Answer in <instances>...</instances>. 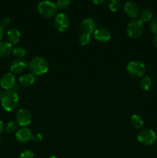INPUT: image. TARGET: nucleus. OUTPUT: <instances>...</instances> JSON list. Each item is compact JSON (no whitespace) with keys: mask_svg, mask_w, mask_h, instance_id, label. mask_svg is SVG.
<instances>
[{"mask_svg":"<svg viewBox=\"0 0 157 158\" xmlns=\"http://www.w3.org/2000/svg\"><path fill=\"white\" fill-rule=\"evenodd\" d=\"M121 2L119 0H109V8L112 12H117L120 9Z\"/></svg>","mask_w":157,"mask_h":158,"instance_id":"23","label":"nucleus"},{"mask_svg":"<svg viewBox=\"0 0 157 158\" xmlns=\"http://www.w3.org/2000/svg\"><path fill=\"white\" fill-rule=\"evenodd\" d=\"M70 20L66 13L60 12L55 16V26L60 32H64L69 29Z\"/></svg>","mask_w":157,"mask_h":158,"instance_id":"7","label":"nucleus"},{"mask_svg":"<svg viewBox=\"0 0 157 158\" xmlns=\"http://www.w3.org/2000/svg\"><path fill=\"white\" fill-rule=\"evenodd\" d=\"M35 82V77L32 73H25L19 77V83L22 86L28 87Z\"/></svg>","mask_w":157,"mask_h":158,"instance_id":"17","label":"nucleus"},{"mask_svg":"<svg viewBox=\"0 0 157 158\" xmlns=\"http://www.w3.org/2000/svg\"><path fill=\"white\" fill-rule=\"evenodd\" d=\"M126 32L130 38H140L144 32V24L139 19H132L128 24Z\"/></svg>","mask_w":157,"mask_h":158,"instance_id":"4","label":"nucleus"},{"mask_svg":"<svg viewBox=\"0 0 157 158\" xmlns=\"http://www.w3.org/2000/svg\"><path fill=\"white\" fill-rule=\"evenodd\" d=\"M10 24V19L7 17H5V18H2L1 20H0V26L3 29L7 28L8 26Z\"/></svg>","mask_w":157,"mask_h":158,"instance_id":"28","label":"nucleus"},{"mask_svg":"<svg viewBox=\"0 0 157 158\" xmlns=\"http://www.w3.org/2000/svg\"><path fill=\"white\" fill-rule=\"evenodd\" d=\"M3 35H4V31H3L2 28L0 26V41H1V40L2 39Z\"/></svg>","mask_w":157,"mask_h":158,"instance_id":"32","label":"nucleus"},{"mask_svg":"<svg viewBox=\"0 0 157 158\" xmlns=\"http://www.w3.org/2000/svg\"><path fill=\"white\" fill-rule=\"evenodd\" d=\"M28 67V64L24 59H15L10 63V71L13 74L22 73Z\"/></svg>","mask_w":157,"mask_h":158,"instance_id":"10","label":"nucleus"},{"mask_svg":"<svg viewBox=\"0 0 157 158\" xmlns=\"http://www.w3.org/2000/svg\"><path fill=\"white\" fill-rule=\"evenodd\" d=\"M26 52L25 49L21 46H15L12 49V54L14 56L16 57V59H22L26 56Z\"/></svg>","mask_w":157,"mask_h":158,"instance_id":"21","label":"nucleus"},{"mask_svg":"<svg viewBox=\"0 0 157 158\" xmlns=\"http://www.w3.org/2000/svg\"><path fill=\"white\" fill-rule=\"evenodd\" d=\"M2 91L1 88H0V100H1V97H2Z\"/></svg>","mask_w":157,"mask_h":158,"instance_id":"34","label":"nucleus"},{"mask_svg":"<svg viewBox=\"0 0 157 158\" xmlns=\"http://www.w3.org/2000/svg\"><path fill=\"white\" fill-rule=\"evenodd\" d=\"M15 119L18 125L22 127H26V126L30 124L32 117L29 110L26 109H20L17 111Z\"/></svg>","mask_w":157,"mask_h":158,"instance_id":"9","label":"nucleus"},{"mask_svg":"<svg viewBox=\"0 0 157 158\" xmlns=\"http://www.w3.org/2000/svg\"><path fill=\"white\" fill-rule=\"evenodd\" d=\"M91 40V34L86 33V32H82L78 37V42L82 46H86L89 43Z\"/></svg>","mask_w":157,"mask_h":158,"instance_id":"22","label":"nucleus"},{"mask_svg":"<svg viewBox=\"0 0 157 158\" xmlns=\"http://www.w3.org/2000/svg\"><path fill=\"white\" fill-rule=\"evenodd\" d=\"M20 158H34V154L29 150H25L20 154Z\"/></svg>","mask_w":157,"mask_h":158,"instance_id":"27","label":"nucleus"},{"mask_svg":"<svg viewBox=\"0 0 157 158\" xmlns=\"http://www.w3.org/2000/svg\"><path fill=\"white\" fill-rule=\"evenodd\" d=\"M139 20H141L143 23L150 22L153 18V13L152 11L149 9H144L142 10L139 13Z\"/></svg>","mask_w":157,"mask_h":158,"instance_id":"19","label":"nucleus"},{"mask_svg":"<svg viewBox=\"0 0 157 158\" xmlns=\"http://www.w3.org/2000/svg\"><path fill=\"white\" fill-rule=\"evenodd\" d=\"M97 29V23L93 19L87 18L83 20L81 23L82 32L92 34L94 33L95 29Z\"/></svg>","mask_w":157,"mask_h":158,"instance_id":"14","label":"nucleus"},{"mask_svg":"<svg viewBox=\"0 0 157 158\" xmlns=\"http://www.w3.org/2000/svg\"><path fill=\"white\" fill-rule=\"evenodd\" d=\"M0 101L3 109L7 112H11L14 110L18 105L19 97L18 93L13 89L4 91Z\"/></svg>","mask_w":157,"mask_h":158,"instance_id":"1","label":"nucleus"},{"mask_svg":"<svg viewBox=\"0 0 157 158\" xmlns=\"http://www.w3.org/2000/svg\"><path fill=\"white\" fill-rule=\"evenodd\" d=\"M152 86V80L149 76H143L139 82V87L143 91H148Z\"/></svg>","mask_w":157,"mask_h":158,"instance_id":"20","label":"nucleus"},{"mask_svg":"<svg viewBox=\"0 0 157 158\" xmlns=\"http://www.w3.org/2000/svg\"><path fill=\"white\" fill-rule=\"evenodd\" d=\"M130 123L132 127L138 130L141 129V128L143 127V124H144V120H143V119L139 115L134 114V115H132V117H131Z\"/></svg>","mask_w":157,"mask_h":158,"instance_id":"18","label":"nucleus"},{"mask_svg":"<svg viewBox=\"0 0 157 158\" xmlns=\"http://www.w3.org/2000/svg\"><path fill=\"white\" fill-rule=\"evenodd\" d=\"M94 37L100 43H107L111 39V32L106 27L97 28L94 32Z\"/></svg>","mask_w":157,"mask_h":158,"instance_id":"12","label":"nucleus"},{"mask_svg":"<svg viewBox=\"0 0 157 158\" xmlns=\"http://www.w3.org/2000/svg\"><path fill=\"white\" fill-rule=\"evenodd\" d=\"M156 139L157 136L155 131L149 129V128H146V129H143L142 131H140L137 136L138 141L142 144L146 145V146H150V145L153 144L156 141Z\"/></svg>","mask_w":157,"mask_h":158,"instance_id":"6","label":"nucleus"},{"mask_svg":"<svg viewBox=\"0 0 157 158\" xmlns=\"http://www.w3.org/2000/svg\"><path fill=\"white\" fill-rule=\"evenodd\" d=\"M29 69L34 76L43 75L49 70V63L43 57H34L29 62Z\"/></svg>","mask_w":157,"mask_h":158,"instance_id":"2","label":"nucleus"},{"mask_svg":"<svg viewBox=\"0 0 157 158\" xmlns=\"http://www.w3.org/2000/svg\"><path fill=\"white\" fill-rule=\"evenodd\" d=\"M17 129H18V123H16V122L14 121L9 122L6 127V132L9 133V134H12L14 132H16Z\"/></svg>","mask_w":157,"mask_h":158,"instance_id":"24","label":"nucleus"},{"mask_svg":"<svg viewBox=\"0 0 157 158\" xmlns=\"http://www.w3.org/2000/svg\"><path fill=\"white\" fill-rule=\"evenodd\" d=\"M1 144H2V139L0 138V145H1Z\"/></svg>","mask_w":157,"mask_h":158,"instance_id":"36","label":"nucleus"},{"mask_svg":"<svg viewBox=\"0 0 157 158\" xmlns=\"http://www.w3.org/2000/svg\"><path fill=\"white\" fill-rule=\"evenodd\" d=\"M127 72L130 76L135 78L143 77L146 73V66L143 63L139 60H132L126 66Z\"/></svg>","mask_w":157,"mask_h":158,"instance_id":"5","label":"nucleus"},{"mask_svg":"<svg viewBox=\"0 0 157 158\" xmlns=\"http://www.w3.org/2000/svg\"><path fill=\"white\" fill-rule=\"evenodd\" d=\"M153 44L157 48V35H155V36L153 37Z\"/></svg>","mask_w":157,"mask_h":158,"instance_id":"33","label":"nucleus"},{"mask_svg":"<svg viewBox=\"0 0 157 158\" xmlns=\"http://www.w3.org/2000/svg\"><path fill=\"white\" fill-rule=\"evenodd\" d=\"M49 158H58V157H55V156H52V157H50Z\"/></svg>","mask_w":157,"mask_h":158,"instance_id":"35","label":"nucleus"},{"mask_svg":"<svg viewBox=\"0 0 157 158\" xmlns=\"http://www.w3.org/2000/svg\"><path fill=\"white\" fill-rule=\"evenodd\" d=\"M13 46L6 41H0V57H6L12 52Z\"/></svg>","mask_w":157,"mask_h":158,"instance_id":"16","label":"nucleus"},{"mask_svg":"<svg viewBox=\"0 0 157 158\" xmlns=\"http://www.w3.org/2000/svg\"><path fill=\"white\" fill-rule=\"evenodd\" d=\"M20 37H21V33L19 31L15 28H12V29H9L7 32V38L9 40V43L13 45L17 44L19 42Z\"/></svg>","mask_w":157,"mask_h":158,"instance_id":"15","label":"nucleus"},{"mask_svg":"<svg viewBox=\"0 0 157 158\" xmlns=\"http://www.w3.org/2000/svg\"><path fill=\"white\" fill-rule=\"evenodd\" d=\"M38 12L42 17L50 19L55 16L58 12L56 5L49 0H42L39 2L37 6Z\"/></svg>","mask_w":157,"mask_h":158,"instance_id":"3","label":"nucleus"},{"mask_svg":"<svg viewBox=\"0 0 157 158\" xmlns=\"http://www.w3.org/2000/svg\"><path fill=\"white\" fill-rule=\"evenodd\" d=\"M93 3L97 6H101V5H104L105 3L107 2L108 0H92Z\"/></svg>","mask_w":157,"mask_h":158,"instance_id":"30","label":"nucleus"},{"mask_svg":"<svg viewBox=\"0 0 157 158\" xmlns=\"http://www.w3.org/2000/svg\"><path fill=\"white\" fill-rule=\"evenodd\" d=\"M0 86L5 90H15L17 86L15 75L11 72L5 73L0 79Z\"/></svg>","mask_w":157,"mask_h":158,"instance_id":"8","label":"nucleus"},{"mask_svg":"<svg viewBox=\"0 0 157 158\" xmlns=\"http://www.w3.org/2000/svg\"><path fill=\"white\" fill-rule=\"evenodd\" d=\"M149 30L154 35H157V16L153 17L149 23Z\"/></svg>","mask_w":157,"mask_h":158,"instance_id":"26","label":"nucleus"},{"mask_svg":"<svg viewBox=\"0 0 157 158\" xmlns=\"http://www.w3.org/2000/svg\"><path fill=\"white\" fill-rule=\"evenodd\" d=\"M124 12L129 18H132L133 19H136L139 15L140 10L139 7L135 2L132 1L127 2L124 5Z\"/></svg>","mask_w":157,"mask_h":158,"instance_id":"11","label":"nucleus"},{"mask_svg":"<svg viewBox=\"0 0 157 158\" xmlns=\"http://www.w3.org/2000/svg\"><path fill=\"white\" fill-rule=\"evenodd\" d=\"M70 0H57L55 5H56L58 9L64 10V9H66L67 8H69V6H70Z\"/></svg>","mask_w":157,"mask_h":158,"instance_id":"25","label":"nucleus"},{"mask_svg":"<svg viewBox=\"0 0 157 158\" xmlns=\"http://www.w3.org/2000/svg\"><path fill=\"white\" fill-rule=\"evenodd\" d=\"M32 140H33V141L37 142V143H39V142L42 141L43 137L41 134H39V133H35V134H32Z\"/></svg>","mask_w":157,"mask_h":158,"instance_id":"29","label":"nucleus"},{"mask_svg":"<svg viewBox=\"0 0 157 158\" xmlns=\"http://www.w3.org/2000/svg\"><path fill=\"white\" fill-rule=\"evenodd\" d=\"M4 130H5L4 123H3V121L0 120V134H2V133L4 131Z\"/></svg>","mask_w":157,"mask_h":158,"instance_id":"31","label":"nucleus"},{"mask_svg":"<svg viewBox=\"0 0 157 158\" xmlns=\"http://www.w3.org/2000/svg\"><path fill=\"white\" fill-rule=\"evenodd\" d=\"M32 132L27 127H22L15 133V139L20 143H26L32 140Z\"/></svg>","mask_w":157,"mask_h":158,"instance_id":"13","label":"nucleus"}]
</instances>
